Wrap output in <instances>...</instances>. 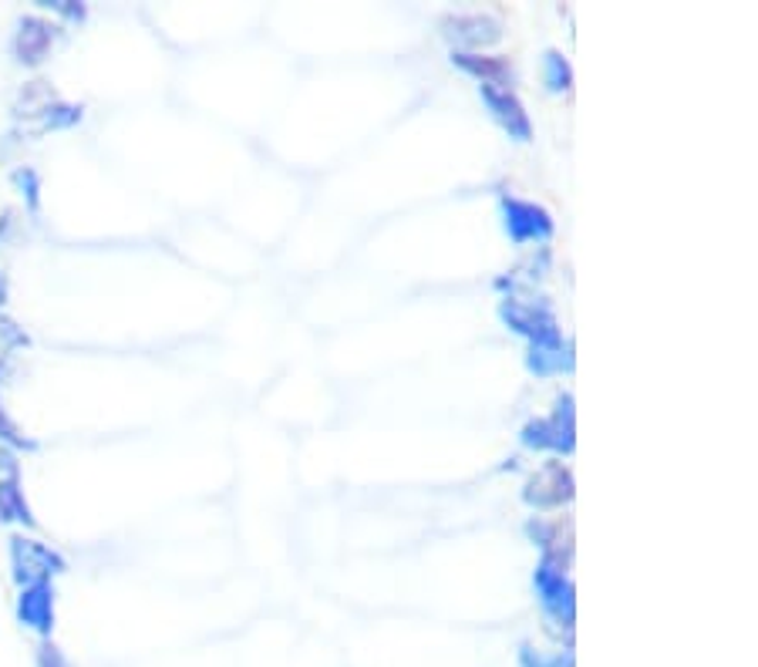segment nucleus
Here are the masks:
<instances>
[{
	"mask_svg": "<svg viewBox=\"0 0 758 667\" xmlns=\"http://www.w3.org/2000/svg\"><path fill=\"white\" fill-rule=\"evenodd\" d=\"M567 496H570V472L563 469V462H546L543 469H536L530 482V499L536 506H560Z\"/></svg>",
	"mask_w": 758,
	"mask_h": 667,
	"instance_id": "nucleus-4",
	"label": "nucleus"
},
{
	"mask_svg": "<svg viewBox=\"0 0 758 667\" xmlns=\"http://www.w3.org/2000/svg\"><path fill=\"white\" fill-rule=\"evenodd\" d=\"M8 300V284H4V276H0V304Z\"/></svg>",
	"mask_w": 758,
	"mask_h": 667,
	"instance_id": "nucleus-10",
	"label": "nucleus"
},
{
	"mask_svg": "<svg viewBox=\"0 0 758 667\" xmlns=\"http://www.w3.org/2000/svg\"><path fill=\"white\" fill-rule=\"evenodd\" d=\"M11 556H14V577H17L21 586L48 583L51 573H58L54 567H61V559L48 546L34 543V540H24V536H17L11 543Z\"/></svg>",
	"mask_w": 758,
	"mask_h": 667,
	"instance_id": "nucleus-1",
	"label": "nucleus"
},
{
	"mask_svg": "<svg viewBox=\"0 0 758 667\" xmlns=\"http://www.w3.org/2000/svg\"><path fill=\"white\" fill-rule=\"evenodd\" d=\"M0 442H14V445H27V442H24V435L17 432V425H14V421L8 418L4 405H0Z\"/></svg>",
	"mask_w": 758,
	"mask_h": 667,
	"instance_id": "nucleus-8",
	"label": "nucleus"
},
{
	"mask_svg": "<svg viewBox=\"0 0 758 667\" xmlns=\"http://www.w3.org/2000/svg\"><path fill=\"white\" fill-rule=\"evenodd\" d=\"M24 344H27V334L14 321L0 318V355H11L14 347H24Z\"/></svg>",
	"mask_w": 758,
	"mask_h": 667,
	"instance_id": "nucleus-7",
	"label": "nucleus"
},
{
	"mask_svg": "<svg viewBox=\"0 0 758 667\" xmlns=\"http://www.w3.org/2000/svg\"><path fill=\"white\" fill-rule=\"evenodd\" d=\"M17 617H21L24 627L38 630V634H51V627H54V590H51V580L48 583L21 586Z\"/></svg>",
	"mask_w": 758,
	"mask_h": 667,
	"instance_id": "nucleus-2",
	"label": "nucleus"
},
{
	"mask_svg": "<svg viewBox=\"0 0 758 667\" xmlns=\"http://www.w3.org/2000/svg\"><path fill=\"white\" fill-rule=\"evenodd\" d=\"M0 519H17V522H30V512H27V503H24V493L14 475L0 479Z\"/></svg>",
	"mask_w": 758,
	"mask_h": 667,
	"instance_id": "nucleus-5",
	"label": "nucleus"
},
{
	"mask_svg": "<svg viewBox=\"0 0 758 667\" xmlns=\"http://www.w3.org/2000/svg\"><path fill=\"white\" fill-rule=\"evenodd\" d=\"M54 30H58L54 24L38 21V17L21 21L17 34H14V51H17V58H21V61H27V64L45 61V54H48V51H51V45H54Z\"/></svg>",
	"mask_w": 758,
	"mask_h": 667,
	"instance_id": "nucleus-3",
	"label": "nucleus"
},
{
	"mask_svg": "<svg viewBox=\"0 0 758 667\" xmlns=\"http://www.w3.org/2000/svg\"><path fill=\"white\" fill-rule=\"evenodd\" d=\"M523 667H573V654L570 651H557V654H539L533 647H523Z\"/></svg>",
	"mask_w": 758,
	"mask_h": 667,
	"instance_id": "nucleus-6",
	"label": "nucleus"
},
{
	"mask_svg": "<svg viewBox=\"0 0 758 667\" xmlns=\"http://www.w3.org/2000/svg\"><path fill=\"white\" fill-rule=\"evenodd\" d=\"M38 667H72V664H67V657L54 644H45L38 651Z\"/></svg>",
	"mask_w": 758,
	"mask_h": 667,
	"instance_id": "nucleus-9",
	"label": "nucleus"
}]
</instances>
